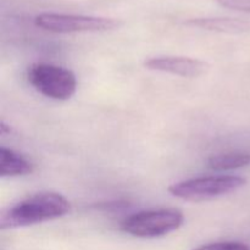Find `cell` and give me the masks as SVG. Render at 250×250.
Segmentation results:
<instances>
[{
	"label": "cell",
	"instance_id": "1",
	"mask_svg": "<svg viewBox=\"0 0 250 250\" xmlns=\"http://www.w3.org/2000/svg\"><path fill=\"white\" fill-rule=\"evenodd\" d=\"M70 211L71 204L63 195L55 192L37 193L5 210L0 216V229H12L43 224L60 219Z\"/></svg>",
	"mask_w": 250,
	"mask_h": 250
},
{
	"label": "cell",
	"instance_id": "2",
	"mask_svg": "<svg viewBox=\"0 0 250 250\" xmlns=\"http://www.w3.org/2000/svg\"><path fill=\"white\" fill-rule=\"evenodd\" d=\"M246 183V178L239 176H202L173 183L168 193L185 202L199 203L236 192Z\"/></svg>",
	"mask_w": 250,
	"mask_h": 250
},
{
	"label": "cell",
	"instance_id": "3",
	"mask_svg": "<svg viewBox=\"0 0 250 250\" xmlns=\"http://www.w3.org/2000/svg\"><path fill=\"white\" fill-rule=\"evenodd\" d=\"M183 222L185 216L177 209L144 210L126 217L120 229L137 238H159L177 231Z\"/></svg>",
	"mask_w": 250,
	"mask_h": 250
},
{
	"label": "cell",
	"instance_id": "4",
	"mask_svg": "<svg viewBox=\"0 0 250 250\" xmlns=\"http://www.w3.org/2000/svg\"><path fill=\"white\" fill-rule=\"evenodd\" d=\"M32 87L54 100H67L77 90V78L68 68L51 63H33L27 71Z\"/></svg>",
	"mask_w": 250,
	"mask_h": 250
},
{
	"label": "cell",
	"instance_id": "5",
	"mask_svg": "<svg viewBox=\"0 0 250 250\" xmlns=\"http://www.w3.org/2000/svg\"><path fill=\"white\" fill-rule=\"evenodd\" d=\"M34 24L51 33H82L111 31L120 26V21L110 17L44 12L36 16Z\"/></svg>",
	"mask_w": 250,
	"mask_h": 250
},
{
	"label": "cell",
	"instance_id": "6",
	"mask_svg": "<svg viewBox=\"0 0 250 250\" xmlns=\"http://www.w3.org/2000/svg\"><path fill=\"white\" fill-rule=\"evenodd\" d=\"M144 67L150 71L170 73L180 77L195 78L204 75L210 65L199 59L188 56H154L144 61Z\"/></svg>",
	"mask_w": 250,
	"mask_h": 250
},
{
	"label": "cell",
	"instance_id": "7",
	"mask_svg": "<svg viewBox=\"0 0 250 250\" xmlns=\"http://www.w3.org/2000/svg\"><path fill=\"white\" fill-rule=\"evenodd\" d=\"M187 26L219 33L239 34L250 31V22L238 17H197L185 22Z\"/></svg>",
	"mask_w": 250,
	"mask_h": 250
},
{
	"label": "cell",
	"instance_id": "8",
	"mask_svg": "<svg viewBox=\"0 0 250 250\" xmlns=\"http://www.w3.org/2000/svg\"><path fill=\"white\" fill-rule=\"evenodd\" d=\"M33 171L34 165L26 156L5 146L0 148V176L2 178L31 175Z\"/></svg>",
	"mask_w": 250,
	"mask_h": 250
},
{
	"label": "cell",
	"instance_id": "9",
	"mask_svg": "<svg viewBox=\"0 0 250 250\" xmlns=\"http://www.w3.org/2000/svg\"><path fill=\"white\" fill-rule=\"evenodd\" d=\"M250 165V153L246 151H231V153L216 154L207 160V166L214 171H231Z\"/></svg>",
	"mask_w": 250,
	"mask_h": 250
},
{
	"label": "cell",
	"instance_id": "10",
	"mask_svg": "<svg viewBox=\"0 0 250 250\" xmlns=\"http://www.w3.org/2000/svg\"><path fill=\"white\" fill-rule=\"evenodd\" d=\"M193 250H250V247L246 243L234 241L226 242H216V243H210L200 246Z\"/></svg>",
	"mask_w": 250,
	"mask_h": 250
},
{
	"label": "cell",
	"instance_id": "11",
	"mask_svg": "<svg viewBox=\"0 0 250 250\" xmlns=\"http://www.w3.org/2000/svg\"><path fill=\"white\" fill-rule=\"evenodd\" d=\"M217 2L226 9L250 12V0H217Z\"/></svg>",
	"mask_w": 250,
	"mask_h": 250
},
{
	"label": "cell",
	"instance_id": "12",
	"mask_svg": "<svg viewBox=\"0 0 250 250\" xmlns=\"http://www.w3.org/2000/svg\"><path fill=\"white\" fill-rule=\"evenodd\" d=\"M11 132V128L10 127H7V125L5 124L4 121L0 122V133H1V136H5V134L9 133Z\"/></svg>",
	"mask_w": 250,
	"mask_h": 250
}]
</instances>
